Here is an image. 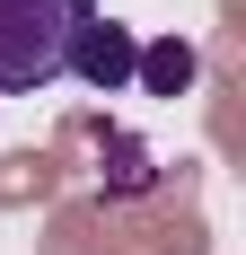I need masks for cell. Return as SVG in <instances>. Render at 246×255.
<instances>
[{
  "instance_id": "cell-2",
  "label": "cell",
  "mask_w": 246,
  "mask_h": 255,
  "mask_svg": "<svg viewBox=\"0 0 246 255\" xmlns=\"http://www.w3.org/2000/svg\"><path fill=\"white\" fill-rule=\"evenodd\" d=\"M132 26H115V18H88L79 26V44H71V71L97 88V97H115V88H132Z\"/></svg>"
},
{
  "instance_id": "cell-1",
  "label": "cell",
  "mask_w": 246,
  "mask_h": 255,
  "mask_svg": "<svg viewBox=\"0 0 246 255\" xmlns=\"http://www.w3.org/2000/svg\"><path fill=\"white\" fill-rule=\"evenodd\" d=\"M88 18H97V0H0V97L62 79Z\"/></svg>"
},
{
  "instance_id": "cell-3",
  "label": "cell",
  "mask_w": 246,
  "mask_h": 255,
  "mask_svg": "<svg viewBox=\"0 0 246 255\" xmlns=\"http://www.w3.org/2000/svg\"><path fill=\"white\" fill-rule=\"evenodd\" d=\"M132 79H141L149 97H185V88H194V44H176V35L141 44L132 53Z\"/></svg>"
}]
</instances>
